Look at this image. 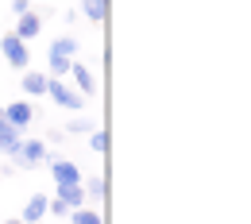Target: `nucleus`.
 Returning a JSON list of instances; mask_svg holds the SVG:
<instances>
[{
    "label": "nucleus",
    "instance_id": "nucleus-1",
    "mask_svg": "<svg viewBox=\"0 0 251 224\" xmlns=\"http://www.w3.org/2000/svg\"><path fill=\"white\" fill-rule=\"evenodd\" d=\"M8 159L16 162L20 170H35V166L47 162V143H43V139H20V147H16Z\"/></svg>",
    "mask_w": 251,
    "mask_h": 224
},
{
    "label": "nucleus",
    "instance_id": "nucleus-2",
    "mask_svg": "<svg viewBox=\"0 0 251 224\" xmlns=\"http://www.w3.org/2000/svg\"><path fill=\"white\" fill-rule=\"evenodd\" d=\"M47 97H50L54 104L70 108V112H81V108H85V100H89V97H81L77 89H70L62 77H47Z\"/></svg>",
    "mask_w": 251,
    "mask_h": 224
},
{
    "label": "nucleus",
    "instance_id": "nucleus-3",
    "mask_svg": "<svg viewBox=\"0 0 251 224\" xmlns=\"http://www.w3.org/2000/svg\"><path fill=\"white\" fill-rule=\"evenodd\" d=\"M0 58H4L8 66H16V70H27V62H31V54H27V43H24V39H16L12 31L0 39Z\"/></svg>",
    "mask_w": 251,
    "mask_h": 224
},
{
    "label": "nucleus",
    "instance_id": "nucleus-4",
    "mask_svg": "<svg viewBox=\"0 0 251 224\" xmlns=\"http://www.w3.org/2000/svg\"><path fill=\"white\" fill-rule=\"evenodd\" d=\"M4 120L16 131H27L31 120H35V104L31 100H12V104H4Z\"/></svg>",
    "mask_w": 251,
    "mask_h": 224
},
{
    "label": "nucleus",
    "instance_id": "nucleus-5",
    "mask_svg": "<svg viewBox=\"0 0 251 224\" xmlns=\"http://www.w3.org/2000/svg\"><path fill=\"white\" fill-rule=\"evenodd\" d=\"M50 178L54 186H81V166H74L70 159H50Z\"/></svg>",
    "mask_w": 251,
    "mask_h": 224
},
{
    "label": "nucleus",
    "instance_id": "nucleus-6",
    "mask_svg": "<svg viewBox=\"0 0 251 224\" xmlns=\"http://www.w3.org/2000/svg\"><path fill=\"white\" fill-rule=\"evenodd\" d=\"M16 20H20V24H16V39H24V43H31L35 35L43 31V20H39V12H24V16H16Z\"/></svg>",
    "mask_w": 251,
    "mask_h": 224
},
{
    "label": "nucleus",
    "instance_id": "nucleus-7",
    "mask_svg": "<svg viewBox=\"0 0 251 224\" xmlns=\"http://www.w3.org/2000/svg\"><path fill=\"white\" fill-rule=\"evenodd\" d=\"M43 217H47V193H35V197H27V205H24L20 221H24V224H39Z\"/></svg>",
    "mask_w": 251,
    "mask_h": 224
},
{
    "label": "nucleus",
    "instance_id": "nucleus-8",
    "mask_svg": "<svg viewBox=\"0 0 251 224\" xmlns=\"http://www.w3.org/2000/svg\"><path fill=\"white\" fill-rule=\"evenodd\" d=\"M20 139H24V131H16L8 120H4V108H0V155H12L16 147H20Z\"/></svg>",
    "mask_w": 251,
    "mask_h": 224
},
{
    "label": "nucleus",
    "instance_id": "nucleus-9",
    "mask_svg": "<svg viewBox=\"0 0 251 224\" xmlns=\"http://www.w3.org/2000/svg\"><path fill=\"white\" fill-rule=\"evenodd\" d=\"M70 74H74L77 93H81V97H93L97 93V81H93V74H89V66H85V62H74V66H70Z\"/></svg>",
    "mask_w": 251,
    "mask_h": 224
},
{
    "label": "nucleus",
    "instance_id": "nucleus-10",
    "mask_svg": "<svg viewBox=\"0 0 251 224\" xmlns=\"http://www.w3.org/2000/svg\"><path fill=\"white\" fill-rule=\"evenodd\" d=\"M24 93L27 97H47V74L27 70V74H24Z\"/></svg>",
    "mask_w": 251,
    "mask_h": 224
},
{
    "label": "nucleus",
    "instance_id": "nucleus-11",
    "mask_svg": "<svg viewBox=\"0 0 251 224\" xmlns=\"http://www.w3.org/2000/svg\"><path fill=\"white\" fill-rule=\"evenodd\" d=\"M54 197H62L70 209H81L85 205V190L81 186H54Z\"/></svg>",
    "mask_w": 251,
    "mask_h": 224
},
{
    "label": "nucleus",
    "instance_id": "nucleus-12",
    "mask_svg": "<svg viewBox=\"0 0 251 224\" xmlns=\"http://www.w3.org/2000/svg\"><path fill=\"white\" fill-rule=\"evenodd\" d=\"M81 16L93 20V24H104V16H108V0H81Z\"/></svg>",
    "mask_w": 251,
    "mask_h": 224
},
{
    "label": "nucleus",
    "instance_id": "nucleus-13",
    "mask_svg": "<svg viewBox=\"0 0 251 224\" xmlns=\"http://www.w3.org/2000/svg\"><path fill=\"white\" fill-rule=\"evenodd\" d=\"M77 50H81V43H77L74 35H62V39H54V43H50V54H66V58H77Z\"/></svg>",
    "mask_w": 251,
    "mask_h": 224
},
{
    "label": "nucleus",
    "instance_id": "nucleus-14",
    "mask_svg": "<svg viewBox=\"0 0 251 224\" xmlns=\"http://www.w3.org/2000/svg\"><path fill=\"white\" fill-rule=\"evenodd\" d=\"M47 62H50V74H47V77H66L70 66L77 62V58H66V54H50V50H47Z\"/></svg>",
    "mask_w": 251,
    "mask_h": 224
},
{
    "label": "nucleus",
    "instance_id": "nucleus-15",
    "mask_svg": "<svg viewBox=\"0 0 251 224\" xmlns=\"http://www.w3.org/2000/svg\"><path fill=\"white\" fill-rule=\"evenodd\" d=\"M66 221H70V224H104V217L81 205V209H70V217H66Z\"/></svg>",
    "mask_w": 251,
    "mask_h": 224
},
{
    "label": "nucleus",
    "instance_id": "nucleus-16",
    "mask_svg": "<svg viewBox=\"0 0 251 224\" xmlns=\"http://www.w3.org/2000/svg\"><path fill=\"white\" fill-rule=\"evenodd\" d=\"M93 128H97V124L89 120V116H77V120H70V124L62 128V135H89Z\"/></svg>",
    "mask_w": 251,
    "mask_h": 224
},
{
    "label": "nucleus",
    "instance_id": "nucleus-17",
    "mask_svg": "<svg viewBox=\"0 0 251 224\" xmlns=\"http://www.w3.org/2000/svg\"><path fill=\"white\" fill-rule=\"evenodd\" d=\"M47 217H70V205H66L62 197H47Z\"/></svg>",
    "mask_w": 251,
    "mask_h": 224
},
{
    "label": "nucleus",
    "instance_id": "nucleus-18",
    "mask_svg": "<svg viewBox=\"0 0 251 224\" xmlns=\"http://www.w3.org/2000/svg\"><path fill=\"white\" fill-rule=\"evenodd\" d=\"M81 190H85V197H93V201H100V197H104V178H89V182H85Z\"/></svg>",
    "mask_w": 251,
    "mask_h": 224
},
{
    "label": "nucleus",
    "instance_id": "nucleus-19",
    "mask_svg": "<svg viewBox=\"0 0 251 224\" xmlns=\"http://www.w3.org/2000/svg\"><path fill=\"white\" fill-rule=\"evenodd\" d=\"M89 147H93L97 155H104V151H108V139H104V131H100V128L89 131Z\"/></svg>",
    "mask_w": 251,
    "mask_h": 224
},
{
    "label": "nucleus",
    "instance_id": "nucleus-20",
    "mask_svg": "<svg viewBox=\"0 0 251 224\" xmlns=\"http://www.w3.org/2000/svg\"><path fill=\"white\" fill-rule=\"evenodd\" d=\"M24 12H31V0H12V16H24Z\"/></svg>",
    "mask_w": 251,
    "mask_h": 224
},
{
    "label": "nucleus",
    "instance_id": "nucleus-21",
    "mask_svg": "<svg viewBox=\"0 0 251 224\" xmlns=\"http://www.w3.org/2000/svg\"><path fill=\"white\" fill-rule=\"evenodd\" d=\"M66 224H70V221H66Z\"/></svg>",
    "mask_w": 251,
    "mask_h": 224
}]
</instances>
